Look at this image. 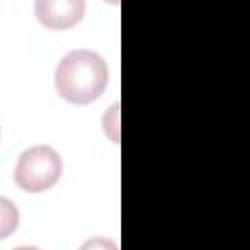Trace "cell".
Returning <instances> with one entry per match:
<instances>
[{"label":"cell","instance_id":"6da1fadb","mask_svg":"<svg viewBox=\"0 0 250 250\" xmlns=\"http://www.w3.org/2000/svg\"><path fill=\"white\" fill-rule=\"evenodd\" d=\"M55 86L66 102L86 105L104 94L107 86V64L94 51L74 49L59 61Z\"/></svg>","mask_w":250,"mask_h":250},{"label":"cell","instance_id":"7a4b0ae2","mask_svg":"<svg viewBox=\"0 0 250 250\" xmlns=\"http://www.w3.org/2000/svg\"><path fill=\"white\" fill-rule=\"evenodd\" d=\"M62 174V160L47 145H37L23 150L18 158L14 180L18 188L29 193H41L51 189Z\"/></svg>","mask_w":250,"mask_h":250},{"label":"cell","instance_id":"3957f363","mask_svg":"<svg viewBox=\"0 0 250 250\" xmlns=\"http://www.w3.org/2000/svg\"><path fill=\"white\" fill-rule=\"evenodd\" d=\"M82 0H37L35 16L49 29H68L84 16Z\"/></svg>","mask_w":250,"mask_h":250},{"label":"cell","instance_id":"277c9868","mask_svg":"<svg viewBox=\"0 0 250 250\" xmlns=\"http://www.w3.org/2000/svg\"><path fill=\"white\" fill-rule=\"evenodd\" d=\"M78 250H119L117 244L109 238H104V236H94V238H88Z\"/></svg>","mask_w":250,"mask_h":250},{"label":"cell","instance_id":"5b68a950","mask_svg":"<svg viewBox=\"0 0 250 250\" xmlns=\"http://www.w3.org/2000/svg\"><path fill=\"white\" fill-rule=\"evenodd\" d=\"M12 250H39L35 246H18V248H12Z\"/></svg>","mask_w":250,"mask_h":250}]
</instances>
